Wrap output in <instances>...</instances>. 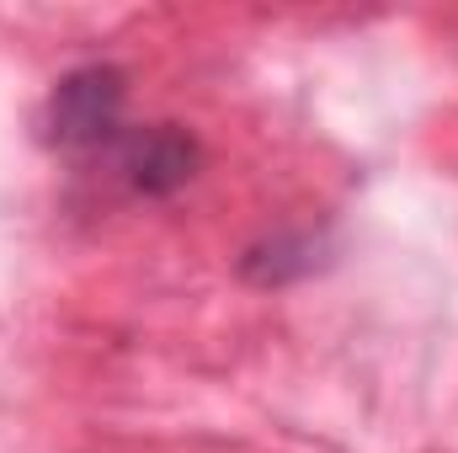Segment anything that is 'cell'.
<instances>
[{"mask_svg": "<svg viewBox=\"0 0 458 453\" xmlns=\"http://www.w3.org/2000/svg\"><path fill=\"white\" fill-rule=\"evenodd\" d=\"M128 107V75L117 64H81L70 70L43 107V139L59 150H113Z\"/></svg>", "mask_w": 458, "mask_h": 453, "instance_id": "6da1fadb", "label": "cell"}, {"mask_svg": "<svg viewBox=\"0 0 458 453\" xmlns=\"http://www.w3.org/2000/svg\"><path fill=\"white\" fill-rule=\"evenodd\" d=\"M113 176L133 198H171L182 192L198 166H203V144L176 128V123H144V128H123L117 144L107 150Z\"/></svg>", "mask_w": 458, "mask_h": 453, "instance_id": "7a4b0ae2", "label": "cell"}]
</instances>
